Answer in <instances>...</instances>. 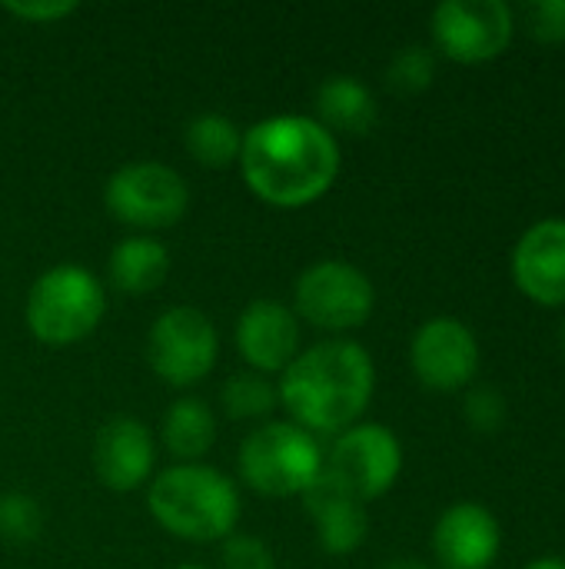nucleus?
<instances>
[{"mask_svg": "<svg viewBox=\"0 0 565 569\" xmlns=\"http://www.w3.org/2000/svg\"><path fill=\"white\" fill-rule=\"evenodd\" d=\"M240 173L253 197L296 210L330 193L340 177L336 137L306 113H276L243 130Z\"/></svg>", "mask_w": 565, "mask_h": 569, "instance_id": "f257e3e1", "label": "nucleus"}, {"mask_svg": "<svg viewBox=\"0 0 565 569\" xmlns=\"http://www.w3.org/2000/svg\"><path fill=\"white\" fill-rule=\"evenodd\" d=\"M376 390V367L356 340H323L296 353L280 373V407L296 427L316 433H343L360 423Z\"/></svg>", "mask_w": 565, "mask_h": 569, "instance_id": "f03ea898", "label": "nucleus"}, {"mask_svg": "<svg viewBox=\"0 0 565 569\" xmlns=\"http://www.w3.org/2000/svg\"><path fill=\"white\" fill-rule=\"evenodd\" d=\"M150 517L176 540L223 543L240 523L236 483L206 463H173L153 473L147 487Z\"/></svg>", "mask_w": 565, "mask_h": 569, "instance_id": "7ed1b4c3", "label": "nucleus"}, {"mask_svg": "<svg viewBox=\"0 0 565 569\" xmlns=\"http://www.w3.org/2000/svg\"><path fill=\"white\" fill-rule=\"evenodd\" d=\"M236 473L260 497H303L323 477V447L293 420H266L243 437Z\"/></svg>", "mask_w": 565, "mask_h": 569, "instance_id": "20e7f679", "label": "nucleus"}, {"mask_svg": "<svg viewBox=\"0 0 565 569\" xmlns=\"http://www.w3.org/2000/svg\"><path fill=\"white\" fill-rule=\"evenodd\" d=\"M103 313V283L77 263H57L47 273H40L23 303L27 330L43 347H73L87 340L100 327Z\"/></svg>", "mask_w": 565, "mask_h": 569, "instance_id": "39448f33", "label": "nucleus"}, {"mask_svg": "<svg viewBox=\"0 0 565 569\" xmlns=\"http://www.w3.org/2000/svg\"><path fill=\"white\" fill-rule=\"evenodd\" d=\"M403 473V443L383 423H356L336 433L323 453V480L346 497L370 503L396 487Z\"/></svg>", "mask_w": 565, "mask_h": 569, "instance_id": "423d86ee", "label": "nucleus"}, {"mask_svg": "<svg viewBox=\"0 0 565 569\" xmlns=\"http://www.w3.org/2000/svg\"><path fill=\"white\" fill-rule=\"evenodd\" d=\"M103 207L113 220L133 230H167L186 217L190 187L167 163L133 160L107 177Z\"/></svg>", "mask_w": 565, "mask_h": 569, "instance_id": "0eeeda50", "label": "nucleus"}, {"mask_svg": "<svg viewBox=\"0 0 565 569\" xmlns=\"http://www.w3.org/2000/svg\"><path fill=\"white\" fill-rule=\"evenodd\" d=\"M376 287L350 260H316L293 283V313L316 330L346 333L373 317Z\"/></svg>", "mask_w": 565, "mask_h": 569, "instance_id": "6e6552de", "label": "nucleus"}, {"mask_svg": "<svg viewBox=\"0 0 565 569\" xmlns=\"http://www.w3.org/2000/svg\"><path fill=\"white\" fill-rule=\"evenodd\" d=\"M147 360L163 383L176 390L193 387L213 373L220 360V333L203 310L186 303L170 307L147 333Z\"/></svg>", "mask_w": 565, "mask_h": 569, "instance_id": "1a4fd4ad", "label": "nucleus"}, {"mask_svg": "<svg viewBox=\"0 0 565 569\" xmlns=\"http://www.w3.org/2000/svg\"><path fill=\"white\" fill-rule=\"evenodd\" d=\"M430 27L443 57L456 63H490L513 43L516 13L506 0H443Z\"/></svg>", "mask_w": 565, "mask_h": 569, "instance_id": "9d476101", "label": "nucleus"}, {"mask_svg": "<svg viewBox=\"0 0 565 569\" xmlns=\"http://www.w3.org/2000/svg\"><path fill=\"white\" fill-rule=\"evenodd\" d=\"M410 367L426 390L456 393L470 387L480 370V340L463 320L433 317L413 333Z\"/></svg>", "mask_w": 565, "mask_h": 569, "instance_id": "9b49d317", "label": "nucleus"}, {"mask_svg": "<svg viewBox=\"0 0 565 569\" xmlns=\"http://www.w3.org/2000/svg\"><path fill=\"white\" fill-rule=\"evenodd\" d=\"M233 343L246 370L280 377L300 353V317L280 300H253L236 317Z\"/></svg>", "mask_w": 565, "mask_h": 569, "instance_id": "f8f14e48", "label": "nucleus"}, {"mask_svg": "<svg viewBox=\"0 0 565 569\" xmlns=\"http://www.w3.org/2000/svg\"><path fill=\"white\" fill-rule=\"evenodd\" d=\"M157 440L150 427L137 417H110L93 437V470L97 480L113 493H133L153 480Z\"/></svg>", "mask_w": 565, "mask_h": 569, "instance_id": "ddd939ff", "label": "nucleus"}, {"mask_svg": "<svg viewBox=\"0 0 565 569\" xmlns=\"http://www.w3.org/2000/svg\"><path fill=\"white\" fill-rule=\"evenodd\" d=\"M513 283L539 307H565V220L549 217L533 223L509 257Z\"/></svg>", "mask_w": 565, "mask_h": 569, "instance_id": "4468645a", "label": "nucleus"}, {"mask_svg": "<svg viewBox=\"0 0 565 569\" xmlns=\"http://www.w3.org/2000/svg\"><path fill=\"white\" fill-rule=\"evenodd\" d=\"M503 530L490 507L460 500L433 527V553L443 569H490L500 557Z\"/></svg>", "mask_w": 565, "mask_h": 569, "instance_id": "2eb2a0df", "label": "nucleus"}, {"mask_svg": "<svg viewBox=\"0 0 565 569\" xmlns=\"http://www.w3.org/2000/svg\"><path fill=\"white\" fill-rule=\"evenodd\" d=\"M303 503H306V513L313 520L316 543L323 553L350 557L366 543V533H370L366 507L346 497L343 490H336L333 483H326L323 477L303 493Z\"/></svg>", "mask_w": 565, "mask_h": 569, "instance_id": "dca6fc26", "label": "nucleus"}, {"mask_svg": "<svg viewBox=\"0 0 565 569\" xmlns=\"http://www.w3.org/2000/svg\"><path fill=\"white\" fill-rule=\"evenodd\" d=\"M313 107H316V120L336 137V133H350V137H363L376 127L380 120V107L373 90L353 77V73H333L326 77L316 93H313Z\"/></svg>", "mask_w": 565, "mask_h": 569, "instance_id": "f3484780", "label": "nucleus"}, {"mask_svg": "<svg viewBox=\"0 0 565 569\" xmlns=\"http://www.w3.org/2000/svg\"><path fill=\"white\" fill-rule=\"evenodd\" d=\"M167 273H170V250L163 247V240H157L150 233L120 240L107 257L110 287L127 297L153 293L157 287H163Z\"/></svg>", "mask_w": 565, "mask_h": 569, "instance_id": "a211bd4d", "label": "nucleus"}, {"mask_svg": "<svg viewBox=\"0 0 565 569\" xmlns=\"http://www.w3.org/2000/svg\"><path fill=\"white\" fill-rule=\"evenodd\" d=\"M160 437L176 463H200L216 443V413L200 397H180L163 413Z\"/></svg>", "mask_w": 565, "mask_h": 569, "instance_id": "6ab92c4d", "label": "nucleus"}, {"mask_svg": "<svg viewBox=\"0 0 565 569\" xmlns=\"http://www.w3.org/2000/svg\"><path fill=\"white\" fill-rule=\"evenodd\" d=\"M183 147L200 167L226 170L240 160L243 130L236 127V120H230L223 113H196L183 127Z\"/></svg>", "mask_w": 565, "mask_h": 569, "instance_id": "aec40b11", "label": "nucleus"}, {"mask_svg": "<svg viewBox=\"0 0 565 569\" xmlns=\"http://www.w3.org/2000/svg\"><path fill=\"white\" fill-rule=\"evenodd\" d=\"M220 407L230 420H266L280 407V393L270 377L240 370L223 383Z\"/></svg>", "mask_w": 565, "mask_h": 569, "instance_id": "412c9836", "label": "nucleus"}, {"mask_svg": "<svg viewBox=\"0 0 565 569\" xmlns=\"http://www.w3.org/2000/svg\"><path fill=\"white\" fill-rule=\"evenodd\" d=\"M436 80V53L423 43L400 47L386 63V83L396 93H423Z\"/></svg>", "mask_w": 565, "mask_h": 569, "instance_id": "4be33fe9", "label": "nucleus"}, {"mask_svg": "<svg viewBox=\"0 0 565 569\" xmlns=\"http://www.w3.org/2000/svg\"><path fill=\"white\" fill-rule=\"evenodd\" d=\"M43 533V510L27 493L0 497V540L7 543H33Z\"/></svg>", "mask_w": 565, "mask_h": 569, "instance_id": "5701e85b", "label": "nucleus"}, {"mask_svg": "<svg viewBox=\"0 0 565 569\" xmlns=\"http://www.w3.org/2000/svg\"><path fill=\"white\" fill-rule=\"evenodd\" d=\"M463 417L476 433H500L506 427V397L496 387H473L463 400Z\"/></svg>", "mask_w": 565, "mask_h": 569, "instance_id": "b1692460", "label": "nucleus"}, {"mask_svg": "<svg viewBox=\"0 0 565 569\" xmlns=\"http://www.w3.org/2000/svg\"><path fill=\"white\" fill-rule=\"evenodd\" d=\"M220 569H276L266 540L253 533H230L220 547Z\"/></svg>", "mask_w": 565, "mask_h": 569, "instance_id": "393cba45", "label": "nucleus"}, {"mask_svg": "<svg viewBox=\"0 0 565 569\" xmlns=\"http://www.w3.org/2000/svg\"><path fill=\"white\" fill-rule=\"evenodd\" d=\"M523 20L539 43H565V0H533Z\"/></svg>", "mask_w": 565, "mask_h": 569, "instance_id": "a878e982", "label": "nucleus"}, {"mask_svg": "<svg viewBox=\"0 0 565 569\" xmlns=\"http://www.w3.org/2000/svg\"><path fill=\"white\" fill-rule=\"evenodd\" d=\"M0 10L27 23H57L77 13V3L73 0H3Z\"/></svg>", "mask_w": 565, "mask_h": 569, "instance_id": "bb28decb", "label": "nucleus"}, {"mask_svg": "<svg viewBox=\"0 0 565 569\" xmlns=\"http://www.w3.org/2000/svg\"><path fill=\"white\" fill-rule=\"evenodd\" d=\"M523 569H565L563 557H536V560H529Z\"/></svg>", "mask_w": 565, "mask_h": 569, "instance_id": "cd10ccee", "label": "nucleus"}, {"mask_svg": "<svg viewBox=\"0 0 565 569\" xmlns=\"http://www.w3.org/2000/svg\"><path fill=\"white\" fill-rule=\"evenodd\" d=\"M383 569H430L423 560H413V557H396V560H390Z\"/></svg>", "mask_w": 565, "mask_h": 569, "instance_id": "c85d7f7f", "label": "nucleus"}, {"mask_svg": "<svg viewBox=\"0 0 565 569\" xmlns=\"http://www.w3.org/2000/svg\"><path fill=\"white\" fill-rule=\"evenodd\" d=\"M176 569H210V567H196V563H186V567H176Z\"/></svg>", "mask_w": 565, "mask_h": 569, "instance_id": "c756f323", "label": "nucleus"}, {"mask_svg": "<svg viewBox=\"0 0 565 569\" xmlns=\"http://www.w3.org/2000/svg\"><path fill=\"white\" fill-rule=\"evenodd\" d=\"M559 343H563V353H565V323H563V333H559Z\"/></svg>", "mask_w": 565, "mask_h": 569, "instance_id": "7c9ffc66", "label": "nucleus"}]
</instances>
